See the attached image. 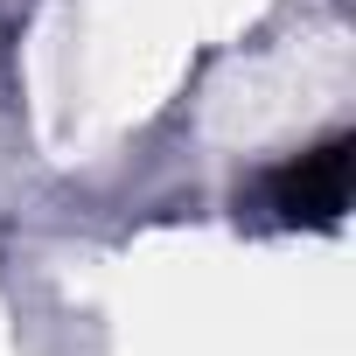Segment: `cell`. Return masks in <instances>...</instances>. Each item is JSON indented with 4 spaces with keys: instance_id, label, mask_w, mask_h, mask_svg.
<instances>
[{
    "instance_id": "1",
    "label": "cell",
    "mask_w": 356,
    "mask_h": 356,
    "mask_svg": "<svg viewBox=\"0 0 356 356\" xmlns=\"http://www.w3.org/2000/svg\"><path fill=\"white\" fill-rule=\"evenodd\" d=\"M342 182H349V154L342 147H321L314 161H300V168H286L280 175V203L300 217H328V210H342Z\"/></svg>"
}]
</instances>
